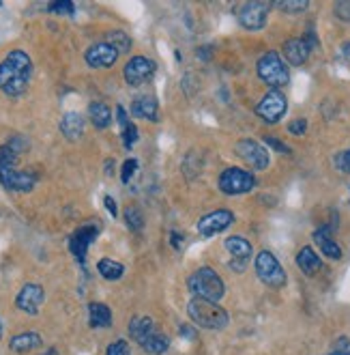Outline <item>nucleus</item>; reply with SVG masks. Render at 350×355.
<instances>
[{"instance_id":"obj_1","label":"nucleus","mask_w":350,"mask_h":355,"mask_svg":"<svg viewBox=\"0 0 350 355\" xmlns=\"http://www.w3.org/2000/svg\"><path fill=\"white\" fill-rule=\"evenodd\" d=\"M33 78V60L24 50H11L0 62V91L9 97H22Z\"/></svg>"},{"instance_id":"obj_2","label":"nucleus","mask_w":350,"mask_h":355,"mask_svg":"<svg viewBox=\"0 0 350 355\" xmlns=\"http://www.w3.org/2000/svg\"><path fill=\"white\" fill-rule=\"evenodd\" d=\"M129 336L151 355H163L170 349V338L155 325L151 317H133L129 323Z\"/></svg>"},{"instance_id":"obj_3","label":"nucleus","mask_w":350,"mask_h":355,"mask_svg":"<svg viewBox=\"0 0 350 355\" xmlns=\"http://www.w3.org/2000/svg\"><path fill=\"white\" fill-rule=\"evenodd\" d=\"M187 288L194 297L215 302V304H219V300L225 295V284L213 267L196 269L187 280Z\"/></svg>"},{"instance_id":"obj_4","label":"nucleus","mask_w":350,"mask_h":355,"mask_svg":"<svg viewBox=\"0 0 350 355\" xmlns=\"http://www.w3.org/2000/svg\"><path fill=\"white\" fill-rule=\"evenodd\" d=\"M187 315L194 321V325H198L202 329H223L230 321L228 312H225L219 304L198 300V297H194L187 304Z\"/></svg>"},{"instance_id":"obj_5","label":"nucleus","mask_w":350,"mask_h":355,"mask_svg":"<svg viewBox=\"0 0 350 355\" xmlns=\"http://www.w3.org/2000/svg\"><path fill=\"white\" fill-rule=\"evenodd\" d=\"M256 71L264 85L271 87V91H279L291 82V71H288L284 58L277 52H266L264 56H260Z\"/></svg>"},{"instance_id":"obj_6","label":"nucleus","mask_w":350,"mask_h":355,"mask_svg":"<svg viewBox=\"0 0 350 355\" xmlns=\"http://www.w3.org/2000/svg\"><path fill=\"white\" fill-rule=\"evenodd\" d=\"M256 187V177L254 173L245 168H225L219 175V190L225 196H241L252 192Z\"/></svg>"},{"instance_id":"obj_7","label":"nucleus","mask_w":350,"mask_h":355,"mask_svg":"<svg viewBox=\"0 0 350 355\" xmlns=\"http://www.w3.org/2000/svg\"><path fill=\"white\" fill-rule=\"evenodd\" d=\"M256 276L271 288H282L286 284V271L275 259L273 252L269 250H262L256 257Z\"/></svg>"},{"instance_id":"obj_8","label":"nucleus","mask_w":350,"mask_h":355,"mask_svg":"<svg viewBox=\"0 0 350 355\" xmlns=\"http://www.w3.org/2000/svg\"><path fill=\"white\" fill-rule=\"evenodd\" d=\"M273 5L262 3V0H250L239 9V24L245 31H260L266 26V19H269V11Z\"/></svg>"},{"instance_id":"obj_9","label":"nucleus","mask_w":350,"mask_h":355,"mask_svg":"<svg viewBox=\"0 0 350 355\" xmlns=\"http://www.w3.org/2000/svg\"><path fill=\"white\" fill-rule=\"evenodd\" d=\"M237 155L250 166L254 171H264L269 168V151H266L260 142L252 140V138H243L234 144Z\"/></svg>"},{"instance_id":"obj_10","label":"nucleus","mask_w":350,"mask_h":355,"mask_svg":"<svg viewBox=\"0 0 350 355\" xmlns=\"http://www.w3.org/2000/svg\"><path fill=\"white\" fill-rule=\"evenodd\" d=\"M288 110V101H286V95L282 91H269L260 103L256 106V114L264 121V123H279L284 119Z\"/></svg>"},{"instance_id":"obj_11","label":"nucleus","mask_w":350,"mask_h":355,"mask_svg":"<svg viewBox=\"0 0 350 355\" xmlns=\"http://www.w3.org/2000/svg\"><path fill=\"white\" fill-rule=\"evenodd\" d=\"M157 71V62L147 58V56H133L125 69H122V76H125V82L129 87H140L144 82H149Z\"/></svg>"},{"instance_id":"obj_12","label":"nucleus","mask_w":350,"mask_h":355,"mask_svg":"<svg viewBox=\"0 0 350 355\" xmlns=\"http://www.w3.org/2000/svg\"><path fill=\"white\" fill-rule=\"evenodd\" d=\"M99 235V224L97 222H86V224H82L77 231L71 235L69 239V250H71V254L80 261V263H84L86 261V252H89V248L91 243L97 239Z\"/></svg>"},{"instance_id":"obj_13","label":"nucleus","mask_w":350,"mask_h":355,"mask_svg":"<svg viewBox=\"0 0 350 355\" xmlns=\"http://www.w3.org/2000/svg\"><path fill=\"white\" fill-rule=\"evenodd\" d=\"M44 302H46V291H44V286L35 284V282L24 284L22 288H19L17 297H15L17 310L26 312V315H30V317L39 315V310H41V306H44Z\"/></svg>"},{"instance_id":"obj_14","label":"nucleus","mask_w":350,"mask_h":355,"mask_svg":"<svg viewBox=\"0 0 350 355\" xmlns=\"http://www.w3.org/2000/svg\"><path fill=\"white\" fill-rule=\"evenodd\" d=\"M232 224H234V214L228 211V209H217V211L198 220V233L202 237H215L223 233L225 228H230Z\"/></svg>"},{"instance_id":"obj_15","label":"nucleus","mask_w":350,"mask_h":355,"mask_svg":"<svg viewBox=\"0 0 350 355\" xmlns=\"http://www.w3.org/2000/svg\"><path fill=\"white\" fill-rule=\"evenodd\" d=\"M0 183L9 192H30L37 185V175L17 168H0Z\"/></svg>"},{"instance_id":"obj_16","label":"nucleus","mask_w":350,"mask_h":355,"mask_svg":"<svg viewBox=\"0 0 350 355\" xmlns=\"http://www.w3.org/2000/svg\"><path fill=\"white\" fill-rule=\"evenodd\" d=\"M89 67L93 69H106V67H112L114 62L118 60V50L114 46H110L108 41H101V44H95L86 50L84 54Z\"/></svg>"},{"instance_id":"obj_17","label":"nucleus","mask_w":350,"mask_h":355,"mask_svg":"<svg viewBox=\"0 0 350 355\" xmlns=\"http://www.w3.org/2000/svg\"><path fill=\"white\" fill-rule=\"evenodd\" d=\"M282 52H284V58L291 62L293 67H301L307 62V58H310L312 48L303 37V39H288L284 44V48H282Z\"/></svg>"},{"instance_id":"obj_18","label":"nucleus","mask_w":350,"mask_h":355,"mask_svg":"<svg viewBox=\"0 0 350 355\" xmlns=\"http://www.w3.org/2000/svg\"><path fill=\"white\" fill-rule=\"evenodd\" d=\"M131 114L136 119H147L151 123H157L159 119V103L153 95H142V97H136L133 103H131Z\"/></svg>"},{"instance_id":"obj_19","label":"nucleus","mask_w":350,"mask_h":355,"mask_svg":"<svg viewBox=\"0 0 350 355\" xmlns=\"http://www.w3.org/2000/svg\"><path fill=\"white\" fill-rule=\"evenodd\" d=\"M89 325L93 329H108V327H112V310L106 304H101V302L89 304Z\"/></svg>"},{"instance_id":"obj_20","label":"nucleus","mask_w":350,"mask_h":355,"mask_svg":"<svg viewBox=\"0 0 350 355\" xmlns=\"http://www.w3.org/2000/svg\"><path fill=\"white\" fill-rule=\"evenodd\" d=\"M60 132H63V136L71 142L80 140L84 136V116L80 112H67L63 116V121H60Z\"/></svg>"},{"instance_id":"obj_21","label":"nucleus","mask_w":350,"mask_h":355,"mask_svg":"<svg viewBox=\"0 0 350 355\" xmlns=\"http://www.w3.org/2000/svg\"><path fill=\"white\" fill-rule=\"evenodd\" d=\"M297 265H299V269L303 271L305 276H316L318 271L322 269L320 257L314 252V250H312L310 245H305V248L299 250V254H297Z\"/></svg>"},{"instance_id":"obj_22","label":"nucleus","mask_w":350,"mask_h":355,"mask_svg":"<svg viewBox=\"0 0 350 355\" xmlns=\"http://www.w3.org/2000/svg\"><path fill=\"white\" fill-rule=\"evenodd\" d=\"M44 345V338L39 336L37 331H24V334H17L9 340V349L13 353H28V351H35Z\"/></svg>"},{"instance_id":"obj_23","label":"nucleus","mask_w":350,"mask_h":355,"mask_svg":"<svg viewBox=\"0 0 350 355\" xmlns=\"http://www.w3.org/2000/svg\"><path fill=\"white\" fill-rule=\"evenodd\" d=\"M314 241L318 243V248L322 250V254L331 261H340L342 259V248L338 245V241L331 237L329 228H320V231L314 233Z\"/></svg>"},{"instance_id":"obj_24","label":"nucleus","mask_w":350,"mask_h":355,"mask_svg":"<svg viewBox=\"0 0 350 355\" xmlns=\"http://www.w3.org/2000/svg\"><path fill=\"white\" fill-rule=\"evenodd\" d=\"M225 250L234 257V261H239V263H247L252 259V243L247 241L245 237H241V235H234V237H228L225 239Z\"/></svg>"},{"instance_id":"obj_25","label":"nucleus","mask_w":350,"mask_h":355,"mask_svg":"<svg viewBox=\"0 0 350 355\" xmlns=\"http://www.w3.org/2000/svg\"><path fill=\"white\" fill-rule=\"evenodd\" d=\"M89 119L93 121L97 130H106L112 125V110L104 101H93L89 106Z\"/></svg>"},{"instance_id":"obj_26","label":"nucleus","mask_w":350,"mask_h":355,"mask_svg":"<svg viewBox=\"0 0 350 355\" xmlns=\"http://www.w3.org/2000/svg\"><path fill=\"white\" fill-rule=\"evenodd\" d=\"M97 271H99V276L104 278V280L114 282V280H120L122 278V274H125V267H122L114 259H101L97 263Z\"/></svg>"},{"instance_id":"obj_27","label":"nucleus","mask_w":350,"mask_h":355,"mask_svg":"<svg viewBox=\"0 0 350 355\" xmlns=\"http://www.w3.org/2000/svg\"><path fill=\"white\" fill-rule=\"evenodd\" d=\"M108 44L114 46L118 50V54H127V52H131L133 41L125 31H112V33H108Z\"/></svg>"},{"instance_id":"obj_28","label":"nucleus","mask_w":350,"mask_h":355,"mask_svg":"<svg viewBox=\"0 0 350 355\" xmlns=\"http://www.w3.org/2000/svg\"><path fill=\"white\" fill-rule=\"evenodd\" d=\"M273 7L284 13H303L310 9V3L307 0H277V3H273Z\"/></svg>"},{"instance_id":"obj_29","label":"nucleus","mask_w":350,"mask_h":355,"mask_svg":"<svg viewBox=\"0 0 350 355\" xmlns=\"http://www.w3.org/2000/svg\"><path fill=\"white\" fill-rule=\"evenodd\" d=\"M17 162H19V153L5 142L0 147V168H17Z\"/></svg>"},{"instance_id":"obj_30","label":"nucleus","mask_w":350,"mask_h":355,"mask_svg":"<svg viewBox=\"0 0 350 355\" xmlns=\"http://www.w3.org/2000/svg\"><path fill=\"white\" fill-rule=\"evenodd\" d=\"M125 224H127L129 231H133V233H140L142 228H144V218H142L138 207H127L125 209Z\"/></svg>"},{"instance_id":"obj_31","label":"nucleus","mask_w":350,"mask_h":355,"mask_svg":"<svg viewBox=\"0 0 350 355\" xmlns=\"http://www.w3.org/2000/svg\"><path fill=\"white\" fill-rule=\"evenodd\" d=\"M48 11L50 13H56V15H67V17H71L75 13V7H73L71 0H56V3L48 5Z\"/></svg>"},{"instance_id":"obj_32","label":"nucleus","mask_w":350,"mask_h":355,"mask_svg":"<svg viewBox=\"0 0 350 355\" xmlns=\"http://www.w3.org/2000/svg\"><path fill=\"white\" fill-rule=\"evenodd\" d=\"M106 355H131V347L125 338H118V340L108 345Z\"/></svg>"},{"instance_id":"obj_33","label":"nucleus","mask_w":350,"mask_h":355,"mask_svg":"<svg viewBox=\"0 0 350 355\" xmlns=\"http://www.w3.org/2000/svg\"><path fill=\"white\" fill-rule=\"evenodd\" d=\"M333 13L340 22L350 24V0H338V3L333 5Z\"/></svg>"},{"instance_id":"obj_34","label":"nucleus","mask_w":350,"mask_h":355,"mask_svg":"<svg viewBox=\"0 0 350 355\" xmlns=\"http://www.w3.org/2000/svg\"><path fill=\"white\" fill-rule=\"evenodd\" d=\"M120 132H122V144H125V149H131L133 144L138 142V138H140V134H138V128H136L133 123H129L127 128H122Z\"/></svg>"},{"instance_id":"obj_35","label":"nucleus","mask_w":350,"mask_h":355,"mask_svg":"<svg viewBox=\"0 0 350 355\" xmlns=\"http://www.w3.org/2000/svg\"><path fill=\"white\" fill-rule=\"evenodd\" d=\"M136 171H138V159L136 157H129L125 164H122V168H120V181L122 183H129L131 177L136 175Z\"/></svg>"},{"instance_id":"obj_36","label":"nucleus","mask_w":350,"mask_h":355,"mask_svg":"<svg viewBox=\"0 0 350 355\" xmlns=\"http://www.w3.org/2000/svg\"><path fill=\"white\" fill-rule=\"evenodd\" d=\"M264 142L269 144L271 149H275V151H279V153H284V155H291V153H293L291 147H288V144H284V142H279L275 136H264Z\"/></svg>"},{"instance_id":"obj_37","label":"nucleus","mask_w":350,"mask_h":355,"mask_svg":"<svg viewBox=\"0 0 350 355\" xmlns=\"http://www.w3.org/2000/svg\"><path fill=\"white\" fill-rule=\"evenodd\" d=\"M288 132L295 134V136H303L307 132V121L305 119H295L291 121V125H288Z\"/></svg>"},{"instance_id":"obj_38","label":"nucleus","mask_w":350,"mask_h":355,"mask_svg":"<svg viewBox=\"0 0 350 355\" xmlns=\"http://www.w3.org/2000/svg\"><path fill=\"white\" fill-rule=\"evenodd\" d=\"M116 119H118L120 130H122V128H127V125L131 123V121H129V116H127V112H125V108H122V106H118V108H116Z\"/></svg>"},{"instance_id":"obj_39","label":"nucleus","mask_w":350,"mask_h":355,"mask_svg":"<svg viewBox=\"0 0 350 355\" xmlns=\"http://www.w3.org/2000/svg\"><path fill=\"white\" fill-rule=\"evenodd\" d=\"M178 334H181V338L194 340V338H196V327H192V325H181Z\"/></svg>"},{"instance_id":"obj_40","label":"nucleus","mask_w":350,"mask_h":355,"mask_svg":"<svg viewBox=\"0 0 350 355\" xmlns=\"http://www.w3.org/2000/svg\"><path fill=\"white\" fill-rule=\"evenodd\" d=\"M104 205H106V209H108V214H110L112 218H116V216H118V209H116V200H114L112 196H106V198H104Z\"/></svg>"},{"instance_id":"obj_41","label":"nucleus","mask_w":350,"mask_h":355,"mask_svg":"<svg viewBox=\"0 0 350 355\" xmlns=\"http://www.w3.org/2000/svg\"><path fill=\"white\" fill-rule=\"evenodd\" d=\"M213 48L211 46H204V48H198V58H202V60H209L211 56H213V52H211Z\"/></svg>"},{"instance_id":"obj_42","label":"nucleus","mask_w":350,"mask_h":355,"mask_svg":"<svg viewBox=\"0 0 350 355\" xmlns=\"http://www.w3.org/2000/svg\"><path fill=\"white\" fill-rule=\"evenodd\" d=\"M170 243H172V248H174V250H178V248L183 245V237H181L176 231H172V233H170Z\"/></svg>"},{"instance_id":"obj_43","label":"nucleus","mask_w":350,"mask_h":355,"mask_svg":"<svg viewBox=\"0 0 350 355\" xmlns=\"http://www.w3.org/2000/svg\"><path fill=\"white\" fill-rule=\"evenodd\" d=\"M335 351H350V340L348 338H340L335 343Z\"/></svg>"},{"instance_id":"obj_44","label":"nucleus","mask_w":350,"mask_h":355,"mask_svg":"<svg viewBox=\"0 0 350 355\" xmlns=\"http://www.w3.org/2000/svg\"><path fill=\"white\" fill-rule=\"evenodd\" d=\"M342 56H344L346 60H350V41H346V44L342 46Z\"/></svg>"},{"instance_id":"obj_45","label":"nucleus","mask_w":350,"mask_h":355,"mask_svg":"<svg viewBox=\"0 0 350 355\" xmlns=\"http://www.w3.org/2000/svg\"><path fill=\"white\" fill-rule=\"evenodd\" d=\"M112 171H114V162L108 159V162H106V175H114Z\"/></svg>"},{"instance_id":"obj_46","label":"nucleus","mask_w":350,"mask_h":355,"mask_svg":"<svg viewBox=\"0 0 350 355\" xmlns=\"http://www.w3.org/2000/svg\"><path fill=\"white\" fill-rule=\"evenodd\" d=\"M344 157H346V173H350V151H344Z\"/></svg>"},{"instance_id":"obj_47","label":"nucleus","mask_w":350,"mask_h":355,"mask_svg":"<svg viewBox=\"0 0 350 355\" xmlns=\"http://www.w3.org/2000/svg\"><path fill=\"white\" fill-rule=\"evenodd\" d=\"M44 355H58V351H56V349H48V351H46Z\"/></svg>"},{"instance_id":"obj_48","label":"nucleus","mask_w":350,"mask_h":355,"mask_svg":"<svg viewBox=\"0 0 350 355\" xmlns=\"http://www.w3.org/2000/svg\"><path fill=\"white\" fill-rule=\"evenodd\" d=\"M331 355H350V351H333Z\"/></svg>"},{"instance_id":"obj_49","label":"nucleus","mask_w":350,"mask_h":355,"mask_svg":"<svg viewBox=\"0 0 350 355\" xmlns=\"http://www.w3.org/2000/svg\"><path fill=\"white\" fill-rule=\"evenodd\" d=\"M0 338H3V323H0Z\"/></svg>"}]
</instances>
